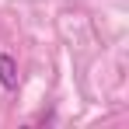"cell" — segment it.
Returning <instances> with one entry per match:
<instances>
[{
    "mask_svg": "<svg viewBox=\"0 0 129 129\" xmlns=\"http://www.w3.org/2000/svg\"><path fill=\"white\" fill-rule=\"evenodd\" d=\"M0 84L7 87V91L18 87V63H14V56H7V52H0Z\"/></svg>",
    "mask_w": 129,
    "mask_h": 129,
    "instance_id": "obj_1",
    "label": "cell"
}]
</instances>
